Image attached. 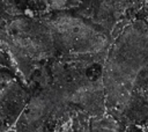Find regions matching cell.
I'll list each match as a JSON object with an SVG mask.
<instances>
[{"label": "cell", "mask_w": 148, "mask_h": 132, "mask_svg": "<svg viewBox=\"0 0 148 132\" xmlns=\"http://www.w3.org/2000/svg\"><path fill=\"white\" fill-rule=\"evenodd\" d=\"M6 132H15L14 130H8V131H6Z\"/></svg>", "instance_id": "obj_1"}]
</instances>
